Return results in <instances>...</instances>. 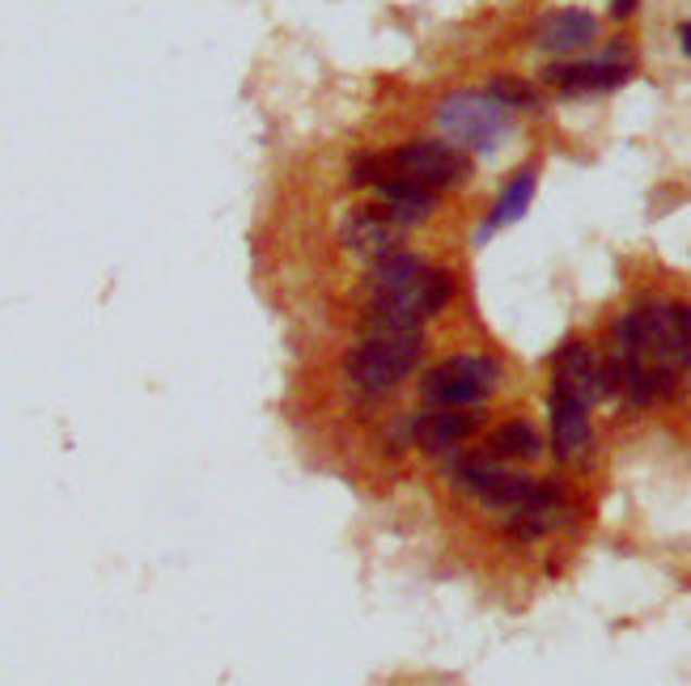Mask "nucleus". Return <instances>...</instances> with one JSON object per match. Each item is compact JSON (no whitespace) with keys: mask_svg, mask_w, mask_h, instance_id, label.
<instances>
[{"mask_svg":"<svg viewBox=\"0 0 691 686\" xmlns=\"http://www.w3.org/2000/svg\"><path fill=\"white\" fill-rule=\"evenodd\" d=\"M420 360L425 331H361L344 356V382L361 403H378L403 386Z\"/></svg>","mask_w":691,"mask_h":686,"instance_id":"obj_1","label":"nucleus"},{"mask_svg":"<svg viewBox=\"0 0 691 686\" xmlns=\"http://www.w3.org/2000/svg\"><path fill=\"white\" fill-rule=\"evenodd\" d=\"M348 178H352V187H378V178H382V153H356V157L348 162Z\"/></svg>","mask_w":691,"mask_h":686,"instance_id":"obj_17","label":"nucleus"},{"mask_svg":"<svg viewBox=\"0 0 691 686\" xmlns=\"http://www.w3.org/2000/svg\"><path fill=\"white\" fill-rule=\"evenodd\" d=\"M497 386H501V360L467 352L432 365L420 378V398L429 407H483Z\"/></svg>","mask_w":691,"mask_h":686,"instance_id":"obj_4","label":"nucleus"},{"mask_svg":"<svg viewBox=\"0 0 691 686\" xmlns=\"http://www.w3.org/2000/svg\"><path fill=\"white\" fill-rule=\"evenodd\" d=\"M399 238H403V229H394V225L382 220L374 208H361V213H352L344 225H340V246H344L348 255L365 258V263L399 251Z\"/></svg>","mask_w":691,"mask_h":686,"instance_id":"obj_10","label":"nucleus"},{"mask_svg":"<svg viewBox=\"0 0 691 686\" xmlns=\"http://www.w3.org/2000/svg\"><path fill=\"white\" fill-rule=\"evenodd\" d=\"M432 119H437L441 136L463 153H497L505 144V136L514 131L510 106H501L492 93H476V89L445 93L437 102Z\"/></svg>","mask_w":691,"mask_h":686,"instance_id":"obj_2","label":"nucleus"},{"mask_svg":"<svg viewBox=\"0 0 691 686\" xmlns=\"http://www.w3.org/2000/svg\"><path fill=\"white\" fill-rule=\"evenodd\" d=\"M535 187H539V170H535V166H522V170L505 182V191L497 195V204H492V213L483 220L479 238H488L492 229H505V225L522 220L526 208H530V200H535Z\"/></svg>","mask_w":691,"mask_h":686,"instance_id":"obj_13","label":"nucleus"},{"mask_svg":"<svg viewBox=\"0 0 691 686\" xmlns=\"http://www.w3.org/2000/svg\"><path fill=\"white\" fill-rule=\"evenodd\" d=\"M611 13H615V17H632V13H637V0H611Z\"/></svg>","mask_w":691,"mask_h":686,"instance_id":"obj_18","label":"nucleus"},{"mask_svg":"<svg viewBox=\"0 0 691 686\" xmlns=\"http://www.w3.org/2000/svg\"><path fill=\"white\" fill-rule=\"evenodd\" d=\"M632 77V64L624 51H611L599 60H577V64H552L543 68V81L556 86L561 93H606L619 89Z\"/></svg>","mask_w":691,"mask_h":686,"instance_id":"obj_7","label":"nucleus"},{"mask_svg":"<svg viewBox=\"0 0 691 686\" xmlns=\"http://www.w3.org/2000/svg\"><path fill=\"white\" fill-rule=\"evenodd\" d=\"M488 93L501 102V106H510V111H535L539 106V89L530 86V81H518V77H497Z\"/></svg>","mask_w":691,"mask_h":686,"instance_id":"obj_16","label":"nucleus"},{"mask_svg":"<svg viewBox=\"0 0 691 686\" xmlns=\"http://www.w3.org/2000/svg\"><path fill=\"white\" fill-rule=\"evenodd\" d=\"M483 424L479 407H429L420 416L407 420L412 445H420L425 454H454L458 445H467Z\"/></svg>","mask_w":691,"mask_h":686,"instance_id":"obj_6","label":"nucleus"},{"mask_svg":"<svg viewBox=\"0 0 691 686\" xmlns=\"http://www.w3.org/2000/svg\"><path fill=\"white\" fill-rule=\"evenodd\" d=\"M488 454L501 458V462H535L543 454V436L526 420H510L488 436Z\"/></svg>","mask_w":691,"mask_h":686,"instance_id":"obj_14","label":"nucleus"},{"mask_svg":"<svg viewBox=\"0 0 691 686\" xmlns=\"http://www.w3.org/2000/svg\"><path fill=\"white\" fill-rule=\"evenodd\" d=\"M530 39L548 55H573V51H581V47L599 39V17L586 13V9H556V13H543L535 22Z\"/></svg>","mask_w":691,"mask_h":686,"instance_id":"obj_8","label":"nucleus"},{"mask_svg":"<svg viewBox=\"0 0 691 686\" xmlns=\"http://www.w3.org/2000/svg\"><path fill=\"white\" fill-rule=\"evenodd\" d=\"M564 513H568V505H564L561 487L556 483H539L535 496L522 505L518 513H510V534L514 538H543L556 525H564Z\"/></svg>","mask_w":691,"mask_h":686,"instance_id":"obj_11","label":"nucleus"},{"mask_svg":"<svg viewBox=\"0 0 691 686\" xmlns=\"http://www.w3.org/2000/svg\"><path fill=\"white\" fill-rule=\"evenodd\" d=\"M467 174H472V157L463 149H454L450 140L420 136V140H407V144L382 153V178H403V182L429 187L437 195L458 187V182H467Z\"/></svg>","mask_w":691,"mask_h":686,"instance_id":"obj_3","label":"nucleus"},{"mask_svg":"<svg viewBox=\"0 0 691 686\" xmlns=\"http://www.w3.org/2000/svg\"><path fill=\"white\" fill-rule=\"evenodd\" d=\"M683 369H691V335H688V356H683Z\"/></svg>","mask_w":691,"mask_h":686,"instance_id":"obj_20","label":"nucleus"},{"mask_svg":"<svg viewBox=\"0 0 691 686\" xmlns=\"http://www.w3.org/2000/svg\"><path fill=\"white\" fill-rule=\"evenodd\" d=\"M425 267H429L425 258L407 255V251H390V255L369 263L365 289H369V297H399V293H407L425 276Z\"/></svg>","mask_w":691,"mask_h":686,"instance_id":"obj_12","label":"nucleus"},{"mask_svg":"<svg viewBox=\"0 0 691 686\" xmlns=\"http://www.w3.org/2000/svg\"><path fill=\"white\" fill-rule=\"evenodd\" d=\"M552 386L581 398L586 407L611 398V382H606V360L586 340H564L552 356Z\"/></svg>","mask_w":691,"mask_h":686,"instance_id":"obj_5","label":"nucleus"},{"mask_svg":"<svg viewBox=\"0 0 691 686\" xmlns=\"http://www.w3.org/2000/svg\"><path fill=\"white\" fill-rule=\"evenodd\" d=\"M548 407H552V449H556V458L577 462L590 449V407L556 386H552Z\"/></svg>","mask_w":691,"mask_h":686,"instance_id":"obj_9","label":"nucleus"},{"mask_svg":"<svg viewBox=\"0 0 691 686\" xmlns=\"http://www.w3.org/2000/svg\"><path fill=\"white\" fill-rule=\"evenodd\" d=\"M679 39H683V51L691 55V22H683V26H679Z\"/></svg>","mask_w":691,"mask_h":686,"instance_id":"obj_19","label":"nucleus"},{"mask_svg":"<svg viewBox=\"0 0 691 686\" xmlns=\"http://www.w3.org/2000/svg\"><path fill=\"white\" fill-rule=\"evenodd\" d=\"M535 487H539V479H530V474H518V471H505L492 479V487L479 496L488 509H497V513H518L522 505L535 496Z\"/></svg>","mask_w":691,"mask_h":686,"instance_id":"obj_15","label":"nucleus"}]
</instances>
